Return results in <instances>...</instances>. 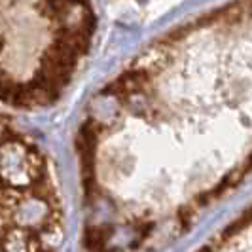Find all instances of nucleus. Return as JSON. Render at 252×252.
Instances as JSON below:
<instances>
[{"label": "nucleus", "instance_id": "f257e3e1", "mask_svg": "<svg viewBox=\"0 0 252 252\" xmlns=\"http://www.w3.org/2000/svg\"><path fill=\"white\" fill-rule=\"evenodd\" d=\"M86 252L161 247L252 175V0L150 42L76 133Z\"/></svg>", "mask_w": 252, "mask_h": 252}, {"label": "nucleus", "instance_id": "f03ea898", "mask_svg": "<svg viewBox=\"0 0 252 252\" xmlns=\"http://www.w3.org/2000/svg\"><path fill=\"white\" fill-rule=\"evenodd\" d=\"M95 32L91 0H0V104H55L86 63Z\"/></svg>", "mask_w": 252, "mask_h": 252}, {"label": "nucleus", "instance_id": "7ed1b4c3", "mask_svg": "<svg viewBox=\"0 0 252 252\" xmlns=\"http://www.w3.org/2000/svg\"><path fill=\"white\" fill-rule=\"evenodd\" d=\"M195 252H252V203Z\"/></svg>", "mask_w": 252, "mask_h": 252}]
</instances>
